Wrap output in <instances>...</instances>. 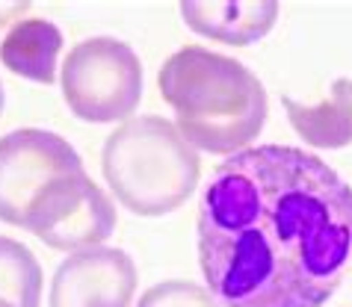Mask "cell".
<instances>
[{
    "instance_id": "obj_14",
    "label": "cell",
    "mask_w": 352,
    "mask_h": 307,
    "mask_svg": "<svg viewBox=\"0 0 352 307\" xmlns=\"http://www.w3.org/2000/svg\"><path fill=\"white\" fill-rule=\"evenodd\" d=\"M0 307H15V304H9V302H3V299H0Z\"/></svg>"
},
{
    "instance_id": "obj_12",
    "label": "cell",
    "mask_w": 352,
    "mask_h": 307,
    "mask_svg": "<svg viewBox=\"0 0 352 307\" xmlns=\"http://www.w3.org/2000/svg\"><path fill=\"white\" fill-rule=\"evenodd\" d=\"M140 307H222L208 286L192 281H163L142 293Z\"/></svg>"
},
{
    "instance_id": "obj_9",
    "label": "cell",
    "mask_w": 352,
    "mask_h": 307,
    "mask_svg": "<svg viewBox=\"0 0 352 307\" xmlns=\"http://www.w3.org/2000/svg\"><path fill=\"white\" fill-rule=\"evenodd\" d=\"M63 51V33L45 18H24L6 33L0 45V62L9 71L33 83L51 86L56 80V59Z\"/></svg>"
},
{
    "instance_id": "obj_10",
    "label": "cell",
    "mask_w": 352,
    "mask_h": 307,
    "mask_svg": "<svg viewBox=\"0 0 352 307\" xmlns=\"http://www.w3.org/2000/svg\"><path fill=\"white\" fill-rule=\"evenodd\" d=\"M287 118L296 133L314 148H346L352 145V80L340 77L326 101L299 104L285 98Z\"/></svg>"
},
{
    "instance_id": "obj_13",
    "label": "cell",
    "mask_w": 352,
    "mask_h": 307,
    "mask_svg": "<svg viewBox=\"0 0 352 307\" xmlns=\"http://www.w3.org/2000/svg\"><path fill=\"white\" fill-rule=\"evenodd\" d=\"M0 113H3V86H0Z\"/></svg>"
},
{
    "instance_id": "obj_3",
    "label": "cell",
    "mask_w": 352,
    "mask_h": 307,
    "mask_svg": "<svg viewBox=\"0 0 352 307\" xmlns=\"http://www.w3.org/2000/svg\"><path fill=\"white\" fill-rule=\"evenodd\" d=\"M101 172L116 201L136 216H166L187 204L201 163L181 130L160 115L128 118L107 136Z\"/></svg>"
},
{
    "instance_id": "obj_4",
    "label": "cell",
    "mask_w": 352,
    "mask_h": 307,
    "mask_svg": "<svg viewBox=\"0 0 352 307\" xmlns=\"http://www.w3.org/2000/svg\"><path fill=\"white\" fill-rule=\"evenodd\" d=\"M63 98L83 122H124L142 98L140 56L133 47L107 36L74 45L63 62Z\"/></svg>"
},
{
    "instance_id": "obj_7",
    "label": "cell",
    "mask_w": 352,
    "mask_h": 307,
    "mask_svg": "<svg viewBox=\"0 0 352 307\" xmlns=\"http://www.w3.org/2000/svg\"><path fill=\"white\" fill-rule=\"evenodd\" d=\"M136 266L122 249L74 251L56 266L51 307H131Z\"/></svg>"
},
{
    "instance_id": "obj_5",
    "label": "cell",
    "mask_w": 352,
    "mask_h": 307,
    "mask_svg": "<svg viewBox=\"0 0 352 307\" xmlns=\"http://www.w3.org/2000/svg\"><path fill=\"white\" fill-rule=\"evenodd\" d=\"M18 227L56 251H86L113 236L116 207L80 166L54 177L36 195Z\"/></svg>"
},
{
    "instance_id": "obj_6",
    "label": "cell",
    "mask_w": 352,
    "mask_h": 307,
    "mask_svg": "<svg viewBox=\"0 0 352 307\" xmlns=\"http://www.w3.org/2000/svg\"><path fill=\"white\" fill-rule=\"evenodd\" d=\"M80 166V154L51 130L21 127L6 133L0 139V219L18 227L54 177Z\"/></svg>"
},
{
    "instance_id": "obj_2",
    "label": "cell",
    "mask_w": 352,
    "mask_h": 307,
    "mask_svg": "<svg viewBox=\"0 0 352 307\" xmlns=\"http://www.w3.org/2000/svg\"><path fill=\"white\" fill-rule=\"evenodd\" d=\"M163 101L175 110V127L192 148L240 154L267 124V89L243 62L187 45L157 74Z\"/></svg>"
},
{
    "instance_id": "obj_11",
    "label": "cell",
    "mask_w": 352,
    "mask_h": 307,
    "mask_svg": "<svg viewBox=\"0 0 352 307\" xmlns=\"http://www.w3.org/2000/svg\"><path fill=\"white\" fill-rule=\"evenodd\" d=\"M0 299L15 307L42 304V266L27 245L0 236Z\"/></svg>"
},
{
    "instance_id": "obj_1",
    "label": "cell",
    "mask_w": 352,
    "mask_h": 307,
    "mask_svg": "<svg viewBox=\"0 0 352 307\" xmlns=\"http://www.w3.org/2000/svg\"><path fill=\"white\" fill-rule=\"evenodd\" d=\"M199 263L225 307H322L352 263V186L320 157H228L199 207Z\"/></svg>"
},
{
    "instance_id": "obj_8",
    "label": "cell",
    "mask_w": 352,
    "mask_h": 307,
    "mask_svg": "<svg viewBox=\"0 0 352 307\" xmlns=\"http://www.w3.org/2000/svg\"><path fill=\"white\" fill-rule=\"evenodd\" d=\"M181 18L192 33L222 45H252L261 42L263 36L276 27L278 3L272 0H237V3H199V0H187L181 3Z\"/></svg>"
}]
</instances>
